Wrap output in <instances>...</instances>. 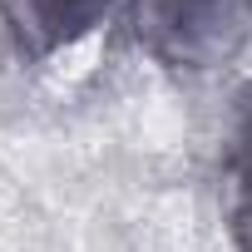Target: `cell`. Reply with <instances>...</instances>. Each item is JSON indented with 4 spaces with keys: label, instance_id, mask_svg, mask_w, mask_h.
I'll return each instance as SVG.
<instances>
[{
    "label": "cell",
    "instance_id": "obj_3",
    "mask_svg": "<svg viewBox=\"0 0 252 252\" xmlns=\"http://www.w3.org/2000/svg\"><path fill=\"white\" fill-rule=\"evenodd\" d=\"M232 242L252 252V84L237 94V129H232V193H227Z\"/></svg>",
    "mask_w": 252,
    "mask_h": 252
},
{
    "label": "cell",
    "instance_id": "obj_2",
    "mask_svg": "<svg viewBox=\"0 0 252 252\" xmlns=\"http://www.w3.org/2000/svg\"><path fill=\"white\" fill-rule=\"evenodd\" d=\"M104 15L109 0H0V20L30 60H50L79 45Z\"/></svg>",
    "mask_w": 252,
    "mask_h": 252
},
{
    "label": "cell",
    "instance_id": "obj_1",
    "mask_svg": "<svg viewBox=\"0 0 252 252\" xmlns=\"http://www.w3.org/2000/svg\"><path fill=\"white\" fill-rule=\"evenodd\" d=\"M134 35L163 64L208 74L252 40V0H134Z\"/></svg>",
    "mask_w": 252,
    "mask_h": 252
}]
</instances>
